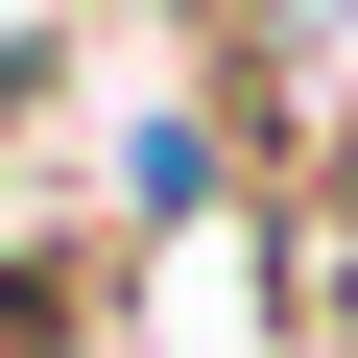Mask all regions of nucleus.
<instances>
[{
	"mask_svg": "<svg viewBox=\"0 0 358 358\" xmlns=\"http://www.w3.org/2000/svg\"><path fill=\"white\" fill-rule=\"evenodd\" d=\"M263 358H358V120H310V167H263Z\"/></svg>",
	"mask_w": 358,
	"mask_h": 358,
	"instance_id": "obj_1",
	"label": "nucleus"
},
{
	"mask_svg": "<svg viewBox=\"0 0 358 358\" xmlns=\"http://www.w3.org/2000/svg\"><path fill=\"white\" fill-rule=\"evenodd\" d=\"M72 334V263H0V358H48Z\"/></svg>",
	"mask_w": 358,
	"mask_h": 358,
	"instance_id": "obj_2",
	"label": "nucleus"
}]
</instances>
